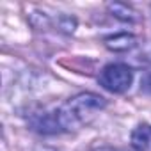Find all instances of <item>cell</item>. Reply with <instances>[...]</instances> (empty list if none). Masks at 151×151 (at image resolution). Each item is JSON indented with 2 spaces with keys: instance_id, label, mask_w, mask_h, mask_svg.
Returning <instances> with one entry per match:
<instances>
[{
  "instance_id": "1",
  "label": "cell",
  "mask_w": 151,
  "mask_h": 151,
  "mask_svg": "<svg viewBox=\"0 0 151 151\" xmlns=\"http://www.w3.org/2000/svg\"><path fill=\"white\" fill-rule=\"evenodd\" d=\"M105 105L107 103L101 96L93 93H82L73 96L64 105L53 110H55V117L59 121L60 132L64 133V132L75 130L84 123H89L96 114H100V110L105 109Z\"/></svg>"
},
{
  "instance_id": "2",
  "label": "cell",
  "mask_w": 151,
  "mask_h": 151,
  "mask_svg": "<svg viewBox=\"0 0 151 151\" xmlns=\"http://www.w3.org/2000/svg\"><path fill=\"white\" fill-rule=\"evenodd\" d=\"M98 82L103 89L121 94L126 93L133 82V69L123 62H112L107 64L101 71H100V77Z\"/></svg>"
},
{
  "instance_id": "3",
  "label": "cell",
  "mask_w": 151,
  "mask_h": 151,
  "mask_svg": "<svg viewBox=\"0 0 151 151\" xmlns=\"http://www.w3.org/2000/svg\"><path fill=\"white\" fill-rule=\"evenodd\" d=\"M130 140L135 151H151V124H139L132 132Z\"/></svg>"
},
{
  "instance_id": "4",
  "label": "cell",
  "mask_w": 151,
  "mask_h": 151,
  "mask_svg": "<svg viewBox=\"0 0 151 151\" xmlns=\"http://www.w3.org/2000/svg\"><path fill=\"white\" fill-rule=\"evenodd\" d=\"M135 43H137L135 36L126 34V32L116 34V36H110V37L105 39L107 48H110V50H114V52H126V50H132V48L135 46Z\"/></svg>"
},
{
  "instance_id": "5",
  "label": "cell",
  "mask_w": 151,
  "mask_h": 151,
  "mask_svg": "<svg viewBox=\"0 0 151 151\" xmlns=\"http://www.w3.org/2000/svg\"><path fill=\"white\" fill-rule=\"evenodd\" d=\"M94 151H123V149H117V147H98Z\"/></svg>"
},
{
  "instance_id": "6",
  "label": "cell",
  "mask_w": 151,
  "mask_h": 151,
  "mask_svg": "<svg viewBox=\"0 0 151 151\" xmlns=\"http://www.w3.org/2000/svg\"><path fill=\"white\" fill-rule=\"evenodd\" d=\"M146 87L151 91V73H149V77H147V80H146Z\"/></svg>"
}]
</instances>
